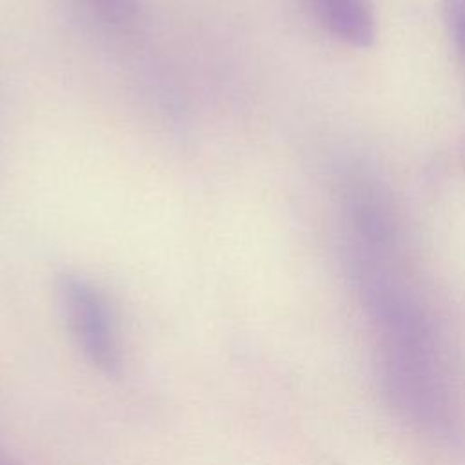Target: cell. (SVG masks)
Returning <instances> with one entry per match:
<instances>
[{"instance_id": "obj_1", "label": "cell", "mask_w": 465, "mask_h": 465, "mask_svg": "<svg viewBox=\"0 0 465 465\" xmlns=\"http://www.w3.org/2000/svg\"><path fill=\"white\" fill-rule=\"evenodd\" d=\"M56 292L65 323L84 358L105 376L122 371V349L113 307L104 291L78 272H64Z\"/></svg>"}, {"instance_id": "obj_5", "label": "cell", "mask_w": 465, "mask_h": 465, "mask_svg": "<svg viewBox=\"0 0 465 465\" xmlns=\"http://www.w3.org/2000/svg\"><path fill=\"white\" fill-rule=\"evenodd\" d=\"M0 465H20V463L15 461L11 456H7V454H4V452L0 450Z\"/></svg>"}, {"instance_id": "obj_3", "label": "cell", "mask_w": 465, "mask_h": 465, "mask_svg": "<svg viewBox=\"0 0 465 465\" xmlns=\"http://www.w3.org/2000/svg\"><path fill=\"white\" fill-rule=\"evenodd\" d=\"M102 22L124 25L134 20L140 0H82Z\"/></svg>"}, {"instance_id": "obj_4", "label": "cell", "mask_w": 465, "mask_h": 465, "mask_svg": "<svg viewBox=\"0 0 465 465\" xmlns=\"http://www.w3.org/2000/svg\"><path fill=\"white\" fill-rule=\"evenodd\" d=\"M445 18L452 40L465 62V0H445Z\"/></svg>"}, {"instance_id": "obj_2", "label": "cell", "mask_w": 465, "mask_h": 465, "mask_svg": "<svg viewBox=\"0 0 465 465\" xmlns=\"http://www.w3.org/2000/svg\"><path fill=\"white\" fill-rule=\"evenodd\" d=\"M316 22L336 40L369 47L374 42L376 22L371 0H307Z\"/></svg>"}]
</instances>
